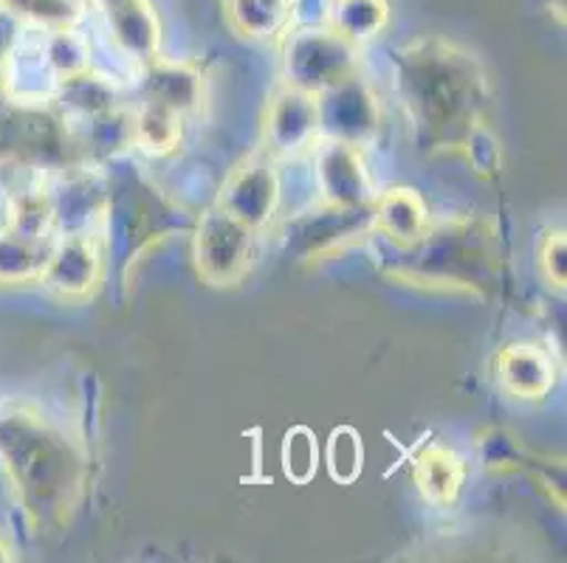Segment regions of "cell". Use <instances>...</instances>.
<instances>
[{"mask_svg":"<svg viewBox=\"0 0 567 563\" xmlns=\"http://www.w3.org/2000/svg\"><path fill=\"white\" fill-rule=\"evenodd\" d=\"M96 7H100V12L105 14V12H111V9H116V7H122V3H127V0H94Z\"/></svg>","mask_w":567,"mask_h":563,"instance_id":"30","label":"cell"},{"mask_svg":"<svg viewBox=\"0 0 567 563\" xmlns=\"http://www.w3.org/2000/svg\"><path fill=\"white\" fill-rule=\"evenodd\" d=\"M536 268L556 293L567 291V234L561 229L545 231L536 246Z\"/></svg>","mask_w":567,"mask_h":563,"instance_id":"28","label":"cell"},{"mask_svg":"<svg viewBox=\"0 0 567 563\" xmlns=\"http://www.w3.org/2000/svg\"><path fill=\"white\" fill-rule=\"evenodd\" d=\"M282 3H286V7H293V3H297V0H282Z\"/></svg>","mask_w":567,"mask_h":563,"instance_id":"32","label":"cell"},{"mask_svg":"<svg viewBox=\"0 0 567 563\" xmlns=\"http://www.w3.org/2000/svg\"><path fill=\"white\" fill-rule=\"evenodd\" d=\"M184 122L187 118L182 113L142 100V105L131 113V144L156 158L173 155L184 142Z\"/></svg>","mask_w":567,"mask_h":563,"instance_id":"17","label":"cell"},{"mask_svg":"<svg viewBox=\"0 0 567 563\" xmlns=\"http://www.w3.org/2000/svg\"><path fill=\"white\" fill-rule=\"evenodd\" d=\"M328 25L362 49L370 40L381 38V31L390 25V3L386 0H331Z\"/></svg>","mask_w":567,"mask_h":563,"instance_id":"19","label":"cell"},{"mask_svg":"<svg viewBox=\"0 0 567 563\" xmlns=\"http://www.w3.org/2000/svg\"><path fill=\"white\" fill-rule=\"evenodd\" d=\"M494 378L514 400L543 403L554 392L559 372L548 350L534 341H514L494 355Z\"/></svg>","mask_w":567,"mask_h":563,"instance_id":"12","label":"cell"},{"mask_svg":"<svg viewBox=\"0 0 567 563\" xmlns=\"http://www.w3.org/2000/svg\"><path fill=\"white\" fill-rule=\"evenodd\" d=\"M324 465H328L331 479H337L339 484H353L362 477L364 446L355 428H333L331 437H328V448H324Z\"/></svg>","mask_w":567,"mask_h":563,"instance_id":"25","label":"cell"},{"mask_svg":"<svg viewBox=\"0 0 567 563\" xmlns=\"http://www.w3.org/2000/svg\"><path fill=\"white\" fill-rule=\"evenodd\" d=\"M280 198L282 184L280 173H277V161L262 149H255L226 175L215 206L260 234L277 217Z\"/></svg>","mask_w":567,"mask_h":563,"instance_id":"7","label":"cell"},{"mask_svg":"<svg viewBox=\"0 0 567 563\" xmlns=\"http://www.w3.org/2000/svg\"><path fill=\"white\" fill-rule=\"evenodd\" d=\"M430 223V206H426L424 195L412 186H390L384 192H375L370 229L373 234L384 237L395 251L421 240Z\"/></svg>","mask_w":567,"mask_h":563,"instance_id":"14","label":"cell"},{"mask_svg":"<svg viewBox=\"0 0 567 563\" xmlns=\"http://www.w3.org/2000/svg\"><path fill=\"white\" fill-rule=\"evenodd\" d=\"M105 277V248L91 231H65L54 237L40 285L60 302H85Z\"/></svg>","mask_w":567,"mask_h":563,"instance_id":"8","label":"cell"},{"mask_svg":"<svg viewBox=\"0 0 567 563\" xmlns=\"http://www.w3.org/2000/svg\"><path fill=\"white\" fill-rule=\"evenodd\" d=\"M51 242L34 240L14 229H0V285H29L40 282Z\"/></svg>","mask_w":567,"mask_h":563,"instance_id":"18","label":"cell"},{"mask_svg":"<svg viewBox=\"0 0 567 563\" xmlns=\"http://www.w3.org/2000/svg\"><path fill=\"white\" fill-rule=\"evenodd\" d=\"M0 459L25 513L40 524L65 519L82 488V457L29 403L0 406Z\"/></svg>","mask_w":567,"mask_h":563,"instance_id":"2","label":"cell"},{"mask_svg":"<svg viewBox=\"0 0 567 563\" xmlns=\"http://www.w3.org/2000/svg\"><path fill=\"white\" fill-rule=\"evenodd\" d=\"M548 7H550V14H554L556 18V23H561L565 25V0H548Z\"/></svg>","mask_w":567,"mask_h":563,"instance_id":"29","label":"cell"},{"mask_svg":"<svg viewBox=\"0 0 567 563\" xmlns=\"http://www.w3.org/2000/svg\"><path fill=\"white\" fill-rule=\"evenodd\" d=\"M113 49L142 69L162 49V20L151 0H127L105 12Z\"/></svg>","mask_w":567,"mask_h":563,"instance_id":"15","label":"cell"},{"mask_svg":"<svg viewBox=\"0 0 567 563\" xmlns=\"http://www.w3.org/2000/svg\"><path fill=\"white\" fill-rule=\"evenodd\" d=\"M56 91H60V96H56L60 107L69 116L80 118V122L102 116V113L116 107V93H113L111 82L105 76H96L91 69L76 76H69V80H60L56 82Z\"/></svg>","mask_w":567,"mask_h":563,"instance_id":"21","label":"cell"},{"mask_svg":"<svg viewBox=\"0 0 567 563\" xmlns=\"http://www.w3.org/2000/svg\"><path fill=\"white\" fill-rule=\"evenodd\" d=\"M0 12L9 14L14 23L34 25V29H71L80 20L76 0H0Z\"/></svg>","mask_w":567,"mask_h":563,"instance_id":"22","label":"cell"},{"mask_svg":"<svg viewBox=\"0 0 567 563\" xmlns=\"http://www.w3.org/2000/svg\"><path fill=\"white\" fill-rule=\"evenodd\" d=\"M386 273L430 291L488 296L499 279L497 231L483 217L430 223L421 240L399 248V262Z\"/></svg>","mask_w":567,"mask_h":563,"instance_id":"3","label":"cell"},{"mask_svg":"<svg viewBox=\"0 0 567 563\" xmlns=\"http://www.w3.org/2000/svg\"><path fill=\"white\" fill-rule=\"evenodd\" d=\"M280 69L286 85L319 96L342 85L350 76L362 74V60H359V45L344 40L324 23L286 31Z\"/></svg>","mask_w":567,"mask_h":563,"instance_id":"4","label":"cell"},{"mask_svg":"<svg viewBox=\"0 0 567 563\" xmlns=\"http://www.w3.org/2000/svg\"><path fill=\"white\" fill-rule=\"evenodd\" d=\"M280 462H282V473H286L293 484L311 482V479L317 477V468H319L317 434H313L308 426L288 428L286 437H282Z\"/></svg>","mask_w":567,"mask_h":563,"instance_id":"26","label":"cell"},{"mask_svg":"<svg viewBox=\"0 0 567 563\" xmlns=\"http://www.w3.org/2000/svg\"><path fill=\"white\" fill-rule=\"evenodd\" d=\"M9 229L20 231L34 240H54L56 237V211L51 195L43 189H29L12 200L9 209Z\"/></svg>","mask_w":567,"mask_h":563,"instance_id":"23","label":"cell"},{"mask_svg":"<svg viewBox=\"0 0 567 563\" xmlns=\"http://www.w3.org/2000/svg\"><path fill=\"white\" fill-rule=\"evenodd\" d=\"M395 91L426 155H466L488 131L492 82L483 62L443 38H417L393 56Z\"/></svg>","mask_w":567,"mask_h":563,"instance_id":"1","label":"cell"},{"mask_svg":"<svg viewBox=\"0 0 567 563\" xmlns=\"http://www.w3.org/2000/svg\"><path fill=\"white\" fill-rule=\"evenodd\" d=\"M224 7L229 25L246 40L266 43L288 31L291 7H286L282 0H226Z\"/></svg>","mask_w":567,"mask_h":563,"instance_id":"20","label":"cell"},{"mask_svg":"<svg viewBox=\"0 0 567 563\" xmlns=\"http://www.w3.org/2000/svg\"><path fill=\"white\" fill-rule=\"evenodd\" d=\"M370 215H373V204L355 206V209L319 204L317 211H308L293 223L288 237H291L293 251H300L306 260L328 257L333 251H342L350 242L362 240V234H373Z\"/></svg>","mask_w":567,"mask_h":563,"instance_id":"11","label":"cell"},{"mask_svg":"<svg viewBox=\"0 0 567 563\" xmlns=\"http://www.w3.org/2000/svg\"><path fill=\"white\" fill-rule=\"evenodd\" d=\"M311 155L319 204L339 206V209L373 204L375 186L364 164L362 147L337 142V138H319Z\"/></svg>","mask_w":567,"mask_h":563,"instance_id":"10","label":"cell"},{"mask_svg":"<svg viewBox=\"0 0 567 563\" xmlns=\"http://www.w3.org/2000/svg\"><path fill=\"white\" fill-rule=\"evenodd\" d=\"M43 56L45 65H49L51 74L60 80H69V76L82 74V71L91 69V45H87L85 38H80L71 29H54L49 31V38H45L43 45Z\"/></svg>","mask_w":567,"mask_h":563,"instance_id":"24","label":"cell"},{"mask_svg":"<svg viewBox=\"0 0 567 563\" xmlns=\"http://www.w3.org/2000/svg\"><path fill=\"white\" fill-rule=\"evenodd\" d=\"M466 459L450 446L430 442L412 459V482L417 493L435 508H452L466 484Z\"/></svg>","mask_w":567,"mask_h":563,"instance_id":"16","label":"cell"},{"mask_svg":"<svg viewBox=\"0 0 567 563\" xmlns=\"http://www.w3.org/2000/svg\"><path fill=\"white\" fill-rule=\"evenodd\" d=\"M257 231L209 206L193 234V262L198 277L213 288H235L255 265Z\"/></svg>","mask_w":567,"mask_h":563,"instance_id":"5","label":"cell"},{"mask_svg":"<svg viewBox=\"0 0 567 563\" xmlns=\"http://www.w3.org/2000/svg\"><path fill=\"white\" fill-rule=\"evenodd\" d=\"M319 111L313 93L280 82L262 111L260 149L277 164L311 155L319 142Z\"/></svg>","mask_w":567,"mask_h":563,"instance_id":"6","label":"cell"},{"mask_svg":"<svg viewBox=\"0 0 567 563\" xmlns=\"http://www.w3.org/2000/svg\"><path fill=\"white\" fill-rule=\"evenodd\" d=\"M477 457H481L483 468L492 473H514L528 465L519 437L503 431V428H486L477 437Z\"/></svg>","mask_w":567,"mask_h":563,"instance_id":"27","label":"cell"},{"mask_svg":"<svg viewBox=\"0 0 567 563\" xmlns=\"http://www.w3.org/2000/svg\"><path fill=\"white\" fill-rule=\"evenodd\" d=\"M9 561H14L12 546H9L7 539H0V563H9Z\"/></svg>","mask_w":567,"mask_h":563,"instance_id":"31","label":"cell"},{"mask_svg":"<svg viewBox=\"0 0 567 563\" xmlns=\"http://www.w3.org/2000/svg\"><path fill=\"white\" fill-rule=\"evenodd\" d=\"M142 100L169 107L184 118L204 105L206 80L195 62L164 60L158 54L142 65Z\"/></svg>","mask_w":567,"mask_h":563,"instance_id":"13","label":"cell"},{"mask_svg":"<svg viewBox=\"0 0 567 563\" xmlns=\"http://www.w3.org/2000/svg\"><path fill=\"white\" fill-rule=\"evenodd\" d=\"M317 111L319 136L337 138V142L353 144V147H368L381 133V122H384L379 93L368 80H362V74L319 93Z\"/></svg>","mask_w":567,"mask_h":563,"instance_id":"9","label":"cell"}]
</instances>
